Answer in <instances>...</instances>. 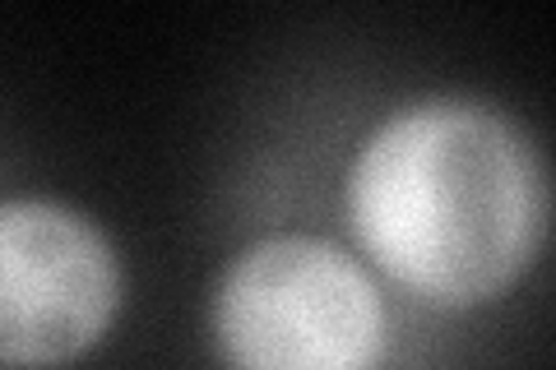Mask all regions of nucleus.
<instances>
[{"mask_svg": "<svg viewBox=\"0 0 556 370\" xmlns=\"http://www.w3.org/2000/svg\"><path fill=\"white\" fill-rule=\"evenodd\" d=\"M348 222L380 273L441 310L496 302L547 241V163L529 130L478 98H417L362 139Z\"/></svg>", "mask_w": 556, "mask_h": 370, "instance_id": "1", "label": "nucleus"}, {"mask_svg": "<svg viewBox=\"0 0 556 370\" xmlns=\"http://www.w3.org/2000/svg\"><path fill=\"white\" fill-rule=\"evenodd\" d=\"M208 333L223 370H380L390 315L357 255L325 237L278 232L223 269Z\"/></svg>", "mask_w": 556, "mask_h": 370, "instance_id": "2", "label": "nucleus"}, {"mask_svg": "<svg viewBox=\"0 0 556 370\" xmlns=\"http://www.w3.org/2000/svg\"><path fill=\"white\" fill-rule=\"evenodd\" d=\"M121 255L61 200H0V366L47 370L102 343L121 310Z\"/></svg>", "mask_w": 556, "mask_h": 370, "instance_id": "3", "label": "nucleus"}]
</instances>
